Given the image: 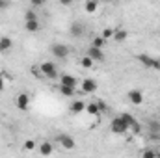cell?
I'll list each match as a JSON object with an SVG mask.
<instances>
[{
	"label": "cell",
	"instance_id": "obj_18",
	"mask_svg": "<svg viewBox=\"0 0 160 158\" xmlns=\"http://www.w3.org/2000/svg\"><path fill=\"white\" fill-rule=\"evenodd\" d=\"M149 128H151L153 138H155V136L160 138V123H158V121H151V123H149Z\"/></svg>",
	"mask_w": 160,
	"mask_h": 158
},
{
	"label": "cell",
	"instance_id": "obj_11",
	"mask_svg": "<svg viewBox=\"0 0 160 158\" xmlns=\"http://www.w3.org/2000/svg\"><path fill=\"white\" fill-rule=\"evenodd\" d=\"M86 110V102H82V101H73L71 102V112L73 114H82Z\"/></svg>",
	"mask_w": 160,
	"mask_h": 158
},
{
	"label": "cell",
	"instance_id": "obj_23",
	"mask_svg": "<svg viewBox=\"0 0 160 158\" xmlns=\"http://www.w3.org/2000/svg\"><path fill=\"white\" fill-rule=\"evenodd\" d=\"M75 91H77L75 87H67V86H62V87H60V93H62V95H65V97L75 95Z\"/></svg>",
	"mask_w": 160,
	"mask_h": 158
},
{
	"label": "cell",
	"instance_id": "obj_25",
	"mask_svg": "<svg viewBox=\"0 0 160 158\" xmlns=\"http://www.w3.org/2000/svg\"><path fill=\"white\" fill-rule=\"evenodd\" d=\"M114 32H116L114 28H104V32H102V37H104V39H108V37H114Z\"/></svg>",
	"mask_w": 160,
	"mask_h": 158
},
{
	"label": "cell",
	"instance_id": "obj_21",
	"mask_svg": "<svg viewBox=\"0 0 160 158\" xmlns=\"http://www.w3.org/2000/svg\"><path fill=\"white\" fill-rule=\"evenodd\" d=\"M121 119H123V121H125V123H127V125H128L130 128H132V126H134V125L138 123V121H136V119L132 117L130 114H121Z\"/></svg>",
	"mask_w": 160,
	"mask_h": 158
},
{
	"label": "cell",
	"instance_id": "obj_26",
	"mask_svg": "<svg viewBox=\"0 0 160 158\" xmlns=\"http://www.w3.org/2000/svg\"><path fill=\"white\" fill-rule=\"evenodd\" d=\"M28 21H38L36 11H32V9H30V11H26V22H28Z\"/></svg>",
	"mask_w": 160,
	"mask_h": 158
},
{
	"label": "cell",
	"instance_id": "obj_12",
	"mask_svg": "<svg viewBox=\"0 0 160 158\" xmlns=\"http://www.w3.org/2000/svg\"><path fill=\"white\" fill-rule=\"evenodd\" d=\"M82 34H84V24L73 22V24H71V36H73V37H80Z\"/></svg>",
	"mask_w": 160,
	"mask_h": 158
},
{
	"label": "cell",
	"instance_id": "obj_31",
	"mask_svg": "<svg viewBox=\"0 0 160 158\" xmlns=\"http://www.w3.org/2000/svg\"><path fill=\"white\" fill-rule=\"evenodd\" d=\"M6 6H8V4H6V2H4V0H0V9H4V7H6Z\"/></svg>",
	"mask_w": 160,
	"mask_h": 158
},
{
	"label": "cell",
	"instance_id": "obj_9",
	"mask_svg": "<svg viewBox=\"0 0 160 158\" xmlns=\"http://www.w3.org/2000/svg\"><path fill=\"white\" fill-rule=\"evenodd\" d=\"M28 106H30V97L26 93H21L17 97V108L19 110H28Z\"/></svg>",
	"mask_w": 160,
	"mask_h": 158
},
{
	"label": "cell",
	"instance_id": "obj_10",
	"mask_svg": "<svg viewBox=\"0 0 160 158\" xmlns=\"http://www.w3.org/2000/svg\"><path fill=\"white\" fill-rule=\"evenodd\" d=\"M62 86H67V87H77V78L75 77H71V75H62Z\"/></svg>",
	"mask_w": 160,
	"mask_h": 158
},
{
	"label": "cell",
	"instance_id": "obj_24",
	"mask_svg": "<svg viewBox=\"0 0 160 158\" xmlns=\"http://www.w3.org/2000/svg\"><path fill=\"white\" fill-rule=\"evenodd\" d=\"M142 158H158V155H157L153 149H145V151L142 153Z\"/></svg>",
	"mask_w": 160,
	"mask_h": 158
},
{
	"label": "cell",
	"instance_id": "obj_7",
	"mask_svg": "<svg viewBox=\"0 0 160 158\" xmlns=\"http://www.w3.org/2000/svg\"><path fill=\"white\" fill-rule=\"evenodd\" d=\"M80 89H82L84 93H93V91L97 89V82L93 78H84L82 84H80Z\"/></svg>",
	"mask_w": 160,
	"mask_h": 158
},
{
	"label": "cell",
	"instance_id": "obj_15",
	"mask_svg": "<svg viewBox=\"0 0 160 158\" xmlns=\"http://www.w3.org/2000/svg\"><path fill=\"white\" fill-rule=\"evenodd\" d=\"M84 9H86L88 13H95V11L99 9V2H95V0H88V2L84 4Z\"/></svg>",
	"mask_w": 160,
	"mask_h": 158
},
{
	"label": "cell",
	"instance_id": "obj_4",
	"mask_svg": "<svg viewBox=\"0 0 160 158\" xmlns=\"http://www.w3.org/2000/svg\"><path fill=\"white\" fill-rule=\"evenodd\" d=\"M52 54H54L56 58L63 60V58L69 56V48H67L65 45H62V43H54V45H52Z\"/></svg>",
	"mask_w": 160,
	"mask_h": 158
},
{
	"label": "cell",
	"instance_id": "obj_30",
	"mask_svg": "<svg viewBox=\"0 0 160 158\" xmlns=\"http://www.w3.org/2000/svg\"><path fill=\"white\" fill-rule=\"evenodd\" d=\"M41 4H43L41 0H32V6H34V7H38V6H41Z\"/></svg>",
	"mask_w": 160,
	"mask_h": 158
},
{
	"label": "cell",
	"instance_id": "obj_2",
	"mask_svg": "<svg viewBox=\"0 0 160 158\" xmlns=\"http://www.w3.org/2000/svg\"><path fill=\"white\" fill-rule=\"evenodd\" d=\"M39 71L47 78H58V69H56V65L52 62H43L39 65Z\"/></svg>",
	"mask_w": 160,
	"mask_h": 158
},
{
	"label": "cell",
	"instance_id": "obj_32",
	"mask_svg": "<svg viewBox=\"0 0 160 158\" xmlns=\"http://www.w3.org/2000/svg\"><path fill=\"white\" fill-rule=\"evenodd\" d=\"M158 158H160V155H158Z\"/></svg>",
	"mask_w": 160,
	"mask_h": 158
},
{
	"label": "cell",
	"instance_id": "obj_19",
	"mask_svg": "<svg viewBox=\"0 0 160 158\" xmlns=\"http://www.w3.org/2000/svg\"><path fill=\"white\" fill-rule=\"evenodd\" d=\"M127 30H116L114 32V41H118V43H121V41H125L127 39Z\"/></svg>",
	"mask_w": 160,
	"mask_h": 158
},
{
	"label": "cell",
	"instance_id": "obj_16",
	"mask_svg": "<svg viewBox=\"0 0 160 158\" xmlns=\"http://www.w3.org/2000/svg\"><path fill=\"white\" fill-rule=\"evenodd\" d=\"M24 28H26V32L36 34V32L39 30V21H28V22L24 24Z\"/></svg>",
	"mask_w": 160,
	"mask_h": 158
},
{
	"label": "cell",
	"instance_id": "obj_14",
	"mask_svg": "<svg viewBox=\"0 0 160 158\" xmlns=\"http://www.w3.org/2000/svg\"><path fill=\"white\" fill-rule=\"evenodd\" d=\"M39 153L43 156H48V155H52V143H48V141H43L39 145Z\"/></svg>",
	"mask_w": 160,
	"mask_h": 158
},
{
	"label": "cell",
	"instance_id": "obj_28",
	"mask_svg": "<svg viewBox=\"0 0 160 158\" xmlns=\"http://www.w3.org/2000/svg\"><path fill=\"white\" fill-rule=\"evenodd\" d=\"M32 73H34V77H38V78H41L43 75H41V71L38 69V67H32Z\"/></svg>",
	"mask_w": 160,
	"mask_h": 158
},
{
	"label": "cell",
	"instance_id": "obj_3",
	"mask_svg": "<svg viewBox=\"0 0 160 158\" xmlns=\"http://www.w3.org/2000/svg\"><path fill=\"white\" fill-rule=\"evenodd\" d=\"M138 60H140V63H143L145 67L160 71V60H157V58H153V56H149V54H140Z\"/></svg>",
	"mask_w": 160,
	"mask_h": 158
},
{
	"label": "cell",
	"instance_id": "obj_13",
	"mask_svg": "<svg viewBox=\"0 0 160 158\" xmlns=\"http://www.w3.org/2000/svg\"><path fill=\"white\" fill-rule=\"evenodd\" d=\"M11 45H13V41L9 37H6V36H2L0 37V52H8L11 48Z\"/></svg>",
	"mask_w": 160,
	"mask_h": 158
},
{
	"label": "cell",
	"instance_id": "obj_1",
	"mask_svg": "<svg viewBox=\"0 0 160 158\" xmlns=\"http://www.w3.org/2000/svg\"><path fill=\"white\" fill-rule=\"evenodd\" d=\"M110 130L114 132V134H127L128 130H130V126L121 119V116L112 119V125H110Z\"/></svg>",
	"mask_w": 160,
	"mask_h": 158
},
{
	"label": "cell",
	"instance_id": "obj_22",
	"mask_svg": "<svg viewBox=\"0 0 160 158\" xmlns=\"http://www.w3.org/2000/svg\"><path fill=\"white\" fill-rule=\"evenodd\" d=\"M93 63H95V62H93L89 56H86V58H82V60H80V65H82L84 69H91V67H93Z\"/></svg>",
	"mask_w": 160,
	"mask_h": 158
},
{
	"label": "cell",
	"instance_id": "obj_27",
	"mask_svg": "<svg viewBox=\"0 0 160 158\" xmlns=\"http://www.w3.org/2000/svg\"><path fill=\"white\" fill-rule=\"evenodd\" d=\"M24 149L26 151H32V149H36V143L32 140H28V141H24Z\"/></svg>",
	"mask_w": 160,
	"mask_h": 158
},
{
	"label": "cell",
	"instance_id": "obj_17",
	"mask_svg": "<svg viewBox=\"0 0 160 158\" xmlns=\"http://www.w3.org/2000/svg\"><path fill=\"white\" fill-rule=\"evenodd\" d=\"M86 112H88L89 116H99V114H101L97 102H89V104H86Z\"/></svg>",
	"mask_w": 160,
	"mask_h": 158
},
{
	"label": "cell",
	"instance_id": "obj_6",
	"mask_svg": "<svg viewBox=\"0 0 160 158\" xmlns=\"http://www.w3.org/2000/svg\"><path fill=\"white\" fill-rule=\"evenodd\" d=\"M58 141H60V145L63 147V149H67V151H71V149H75V140L69 136V134H60L58 136Z\"/></svg>",
	"mask_w": 160,
	"mask_h": 158
},
{
	"label": "cell",
	"instance_id": "obj_20",
	"mask_svg": "<svg viewBox=\"0 0 160 158\" xmlns=\"http://www.w3.org/2000/svg\"><path fill=\"white\" fill-rule=\"evenodd\" d=\"M104 45H106V39H104L102 36L95 37V39H93V43H91V47H93V48H101V50H102V47H104Z\"/></svg>",
	"mask_w": 160,
	"mask_h": 158
},
{
	"label": "cell",
	"instance_id": "obj_29",
	"mask_svg": "<svg viewBox=\"0 0 160 158\" xmlns=\"http://www.w3.org/2000/svg\"><path fill=\"white\" fill-rule=\"evenodd\" d=\"M4 87H6V82H4L2 75H0V91H4Z\"/></svg>",
	"mask_w": 160,
	"mask_h": 158
},
{
	"label": "cell",
	"instance_id": "obj_8",
	"mask_svg": "<svg viewBox=\"0 0 160 158\" xmlns=\"http://www.w3.org/2000/svg\"><path fill=\"white\" fill-rule=\"evenodd\" d=\"M88 56H89L93 62H104V54H102V50H101V48H93V47H89Z\"/></svg>",
	"mask_w": 160,
	"mask_h": 158
},
{
	"label": "cell",
	"instance_id": "obj_5",
	"mask_svg": "<svg viewBox=\"0 0 160 158\" xmlns=\"http://www.w3.org/2000/svg\"><path fill=\"white\" fill-rule=\"evenodd\" d=\"M128 101H130V104L140 106V104H143V93L140 89H130L128 91Z\"/></svg>",
	"mask_w": 160,
	"mask_h": 158
}]
</instances>
